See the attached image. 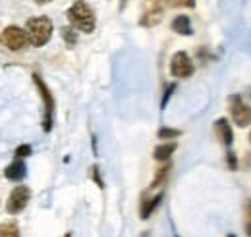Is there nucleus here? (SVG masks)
Segmentation results:
<instances>
[{
	"label": "nucleus",
	"instance_id": "1",
	"mask_svg": "<svg viewBox=\"0 0 251 237\" xmlns=\"http://www.w3.org/2000/svg\"><path fill=\"white\" fill-rule=\"evenodd\" d=\"M68 22L74 29L81 33H93L97 20H95L93 8L85 0H75L68 10Z\"/></svg>",
	"mask_w": 251,
	"mask_h": 237
},
{
	"label": "nucleus",
	"instance_id": "2",
	"mask_svg": "<svg viewBox=\"0 0 251 237\" xmlns=\"http://www.w3.org/2000/svg\"><path fill=\"white\" fill-rule=\"evenodd\" d=\"M52 22L47 18V16H35L29 18L27 24H25V35H27V41L33 47H45L50 37H52Z\"/></svg>",
	"mask_w": 251,
	"mask_h": 237
},
{
	"label": "nucleus",
	"instance_id": "3",
	"mask_svg": "<svg viewBox=\"0 0 251 237\" xmlns=\"http://www.w3.org/2000/svg\"><path fill=\"white\" fill-rule=\"evenodd\" d=\"M33 81L39 89V95L43 98V104H45V118H43V129L45 131H50L52 129V114H54V98H52V93L47 87V83L43 81L41 75H33Z\"/></svg>",
	"mask_w": 251,
	"mask_h": 237
},
{
	"label": "nucleus",
	"instance_id": "4",
	"mask_svg": "<svg viewBox=\"0 0 251 237\" xmlns=\"http://www.w3.org/2000/svg\"><path fill=\"white\" fill-rule=\"evenodd\" d=\"M230 102V114H232V121L238 127H248L251 125V106L244 102V98L240 95H232L228 98Z\"/></svg>",
	"mask_w": 251,
	"mask_h": 237
},
{
	"label": "nucleus",
	"instance_id": "5",
	"mask_svg": "<svg viewBox=\"0 0 251 237\" xmlns=\"http://www.w3.org/2000/svg\"><path fill=\"white\" fill-rule=\"evenodd\" d=\"M2 43L6 45L8 50L18 52V50H24L29 41H27L25 29H22L18 25H8L6 29L2 31Z\"/></svg>",
	"mask_w": 251,
	"mask_h": 237
},
{
	"label": "nucleus",
	"instance_id": "6",
	"mask_svg": "<svg viewBox=\"0 0 251 237\" xmlns=\"http://www.w3.org/2000/svg\"><path fill=\"white\" fill-rule=\"evenodd\" d=\"M193 71H195V66H193L191 58L188 56V52L180 50V52H176L172 56V60H170V73H172V77L186 79L189 75H193Z\"/></svg>",
	"mask_w": 251,
	"mask_h": 237
},
{
	"label": "nucleus",
	"instance_id": "7",
	"mask_svg": "<svg viewBox=\"0 0 251 237\" xmlns=\"http://www.w3.org/2000/svg\"><path fill=\"white\" fill-rule=\"evenodd\" d=\"M29 199H31L29 187L18 185V187H14V191L10 193V197H8V201H6V210H8L10 214H18V212H22L24 208L27 207Z\"/></svg>",
	"mask_w": 251,
	"mask_h": 237
},
{
	"label": "nucleus",
	"instance_id": "8",
	"mask_svg": "<svg viewBox=\"0 0 251 237\" xmlns=\"http://www.w3.org/2000/svg\"><path fill=\"white\" fill-rule=\"evenodd\" d=\"M215 133L224 147H230L234 143V131H232V125L228 123L226 118H219L215 121Z\"/></svg>",
	"mask_w": 251,
	"mask_h": 237
},
{
	"label": "nucleus",
	"instance_id": "9",
	"mask_svg": "<svg viewBox=\"0 0 251 237\" xmlns=\"http://www.w3.org/2000/svg\"><path fill=\"white\" fill-rule=\"evenodd\" d=\"M162 14H164V8H149V6H147V10L143 12L139 24H141L143 27H155L157 24L162 22Z\"/></svg>",
	"mask_w": 251,
	"mask_h": 237
},
{
	"label": "nucleus",
	"instance_id": "10",
	"mask_svg": "<svg viewBox=\"0 0 251 237\" xmlns=\"http://www.w3.org/2000/svg\"><path fill=\"white\" fill-rule=\"evenodd\" d=\"M25 164L22 162V160H16V162H12L10 166H6V170H4V176L6 179H10V181H22V179L25 178Z\"/></svg>",
	"mask_w": 251,
	"mask_h": 237
},
{
	"label": "nucleus",
	"instance_id": "11",
	"mask_svg": "<svg viewBox=\"0 0 251 237\" xmlns=\"http://www.w3.org/2000/svg\"><path fill=\"white\" fill-rule=\"evenodd\" d=\"M176 148H178V145H176L174 141L162 143V145H158V147L153 150V158L158 160V162H168V160H170V156L176 152Z\"/></svg>",
	"mask_w": 251,
	"mask_h": 237
},
{
	"label": "nucleus",
	"instance_id": "12",
	"mask_svg": "<svg viewBox=\"0 0 251 237\" xmlns=\"http://www.w3.org/2000/svg\"><path fill=\"white\" fill-rule=\"evenodd\" d=\"M170 27L174 33H178V35H191L193 33V27H191V20H189L188 16H176L174 20H172V24H170Z\"/></svg>",
	"mask_w": 251,
	"mask_h": 237
},
{
	"label": "nucleus",
	"instance_id": "13",
	"mask_svg": "<svg viewBox=\"0 0 251 237\" xmlns=\"http://www.w3.org/2000/svg\"><path fill=\"white\" fill-rule=\"evenodd\" d=\"M160 201H162V191L157 193L155 197H151V199H145V201L141 203V218H143V220H147V218L155 212V208L160 205Z\"/></svg>",
	"mask_w": 251,
	"mask_h": 237
},
{
	"label": "nucleus",
	"instance_id": "14",
	"mask_svg": "<svg viewBox=\"0 0 251 237\" xmlns=\"http://www.w3.org/2000/svg\"><path fill=\"white\" fill-rule=\"evenodd\" d=\"M0 237H20V228L16 222H2L0 224Z\"/></svg>",
	"mask_w": 251,
	"mask_h": 237
},
{
	"label": "nucleus",
	"instance_id": "15",
	"mask_svg": "<svg viewBox=\"0 0 251 237\" xmlns=\"http://www.w3.org/2000/svg\"><path fill=\"white\" fill-rule=\"evenodd\" d=\"M168 170H170V164L166 162L164 166H160L157 170V174H155V179L151 181V189H155L158 185H162L164 181H166V176H168Z\"/></svg>",
	"mask_w": 251,
	"mask_h": 237
},
{
	"label": "nucleus",
	"instance_id": "16",
	"mask_svg": "<svg viewBox=\"0 0 251 237\" xmlns=\"http://www.w3.org/2000/svg\"><path fill=\"white\" fill-rule=\"evenodd\" d=\"M157 135L158 139H176V137L182 135V131L180 129H172V127H160Z\"/></svg>",
	"mask_w": 251,
	"mask_h": 237
},
{
	"label": "nucleus",
	"instance_id": "17",
	"mask_svg": "<svg viewBox=\"0 0 251 237\" xmlns=\"http://www.w3.org/2000/svg\"><path fill=\"white\" fill-rule=\"evenodd\" d=\"M244 228H246V236L251 237V199H248L244 207Z\"/></svg>",
	"mask_w": 251,
	"mask_h": 237
},
{
	"label": "nucleus",
	"instance_id": "18",
	"mask_svg": "<svg viewBox=\"0 0 251 237\" xmlns=\"http://www.w3.org/2000/svg\"><path fill=\"white\" fill-rule=\"evenodd\" d=\"M60 31H62V39L66 41L68 47H74L77 43V35H75L74 27H62Z\"/></svg>",
	"mask_w": 251,
	"mask_h": 237
},
{
	"label": "nucleus",
	"instance_id": "19",
	"mask_svg": "<svg viewBox=\"0 0 251 237\" xmlns=\"http://www.w3.org/2000/svg\"><path fill=\"white\" fill-rule=\"evenodd\" d=\"M226 164H228V170H232V172L238 170V158H236V152L228 150V154H226Z\"/></svg>",
	"mask_w": 251,
	"mask_h": 237
},
{
	"label": "nucleus",
	"instance_id": "20",
	"mask_svg": "<svg viewBox=\"0 0 251 237\" xmlns=\"http://www.w3.org/2000/svg\"><path fill=\"white\" fill-rule=\"evenodd\" d=\"M176 91V85L174 83H170L166 89H164V95H162V100H160V108H166V102H168V98L172 96V93Z\"/></svg>",
	"mask_w": 251,
	"mask_h": 237
},
{
	"label": "nucleus",
	"instance_id": "21",
	"mask_svg": "<svg viewBox=\"0 0 251 237\" xmlns=\"http://www.w3.org/2000/svg\"><path fill=\"white\" fill-rule=\"evenodd\" d=\"M170 4L176 6V8H193L195 0H170Z\"/></svg>",
	"mask_w": 251,
	"mask_h": 237
},
{
	"label": "nucleus",
	"instance_id": "22",
	"mask_svg": "<svg viewBox=\"0 0 251 237\" xmlns=\"http://www.w3.org/2000/svg\"><path fill=\"white\" fill-rule=\"evenodd\" d=\"M31 154V147L29 145H20V147L16 148V156L18 158H25V156H29Z\"/></svg>",
	"mask_w": 251,
	"mask_h": 237
},
{
	"label": "nucleus",
	"instance_id": "23",
	"mask_svg": "<svg viewBox=\"0 0 251 237\" xmlns=\"http://www.w3.org/2000/svg\"><path fill=\"white\" fill-rule=\"evenodd\" d=\"M91 178L95 179V183H97L100 189L104 187V185H102V179H100V176H99V168H97V166H93V168H91Z\"/></svg>",
	"mask_w": 251,
	"mask_h": 237
},
{
	"label": "nucleus",
	"instance_id": "24",
	"mask_svg": "<svg viewBox=\"0 0 251 237\" xmlns=\"http://www.w3.org/2000/svg\"><path fill=\"white\" fill-rule=\"evenodd\" d=\"M37 4H49V2H52V0H35Z\"/></svg>",
	"mask_w": 251,
	"mask_h": 237
},
{
	"label": "nucleus",
	"instance_id": "25",
	"mask_svg": "<svg viewBox=\"0 0 251 237\" xmlns=\"http://www.w3.org/2000/svg\"><path fill=\"white\" fill-rule=\"evenodd\" d=\"M126 2H127V0H120V8H124V6H126Z\"/></svg>",
	"mask_w": 251,
	"mask_h": 237
},
{
	"label": "nucleus",
	"instance_id": "26",
	"mask_svg": "<svg viewBox=\"0 0 251 237\" xmlns=\"http://www.w3.org/2000/svg\"><path fill=\"white\" fill-rule=\"evenodd\" d=\"M64 237H72V234H66V236H64Z\"/></svg>",
	"mask_w": 251,
	"mask_h": 237
},
{
	"label": "nucleus",
	"instance_id": "27",
	"mask_svg": "<svg viewBox=\"0 0 251 237\" xmlns=\"http://www.w3.org/2000/svg\"><path fill=\"white\" fill-rule=\"evenodd\" d=\"M250 141H251V131H250Z\"/></svg>",
	"mask_w": 251,
	"mask_h": 237
}]
</instances>
